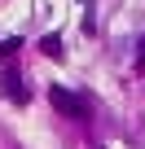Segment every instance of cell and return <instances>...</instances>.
Wrapping results in <instances>:
<instances>
[{"label": "cell", "instance_id": "obj_1", "mask_svg": "<svg viewBox=\"0 0 145 149\" xmlns=\"http://www.w3.org/2000/svg\"><path fill=\"white\" fill-rule=\"evenodd\" d=\"M48 101H53V110H62L66 118H84V114H88V101H84V97L66 92V88H57V84L48 88Z\"/></svg>", "mask_w": 145, "mask_h": 149}, {"label": "cell", "instance_id": "obj_2", "mask_svg": "<svg viewBox=\"0 0 145 149\" xmlns=\"http://www.w3.org/2000/svg\"><path fill=\"white\" fill-rule=\"evenodd\" d=\"M5 97H9V101H18V105L27 101V88H22V79H18V70H9V74H5Z\"/></svg>", "mask_w": 145, "mask_h": 149}, {"label": "cell", "instance_id": "obj_3", "mask_svg": "<svg viewBox=\"0 0 145 149\" xmlns=\"http://www.w3.org/2000/svg\"><path fill=\"white\" fill-rule=\"evenodd\" d=\"M40 48H44V53H48L53 61L62 57V40H57V35H44V40H40Z\"/></svg>", "mask_w": 145, "mask_h": 149}, {"label": "cell", "instance_id": "obj_4", "mask_svg": "<svg viewBox=\"0 0 145 149\" xmlns=\"http://www.w3.org/2000/svg\"><path fill=\"white\" fill-rule=\"evenodd\" d=\"M13 48H18V40H5V44H0V57H9Z\"/></svg>", "mask_w": 145, "mask_h": 149}, {"label": "cell", "instance_id": "obj_5", "mask_svg": "<svg viewBox=\"0 0 145 149\" xmlns=\"http://www.w3.org/2000/svg\"><path fill=\"white\" fill-rule=\"evenodd\" d=\"M136 70L145 74V44H141V57H136Z\"/></svg>", "mask_w": 145, "mask_h": 149}]
</instances>
